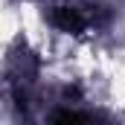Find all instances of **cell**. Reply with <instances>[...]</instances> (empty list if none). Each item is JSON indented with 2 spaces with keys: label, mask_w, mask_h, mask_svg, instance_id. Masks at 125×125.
<instances>
[{
  "label": "cell",
  "mask_w": 125,
  "mask_h": 125,
  "mask_svg": "<svg viewBox=\"0 0 125 125\" xmlns=\"http://www.w3.org/2000/svg\"><path fill=\"white\" fill-rule=\"evenodd\" d=\"M90 9L93 6H87L82 0H55L50 6V21H52V26H58L61 32L79 35V32H84L93 23V12Z\"/></svg>",
  "instance_id": "obj_1"
}]
</instances>
